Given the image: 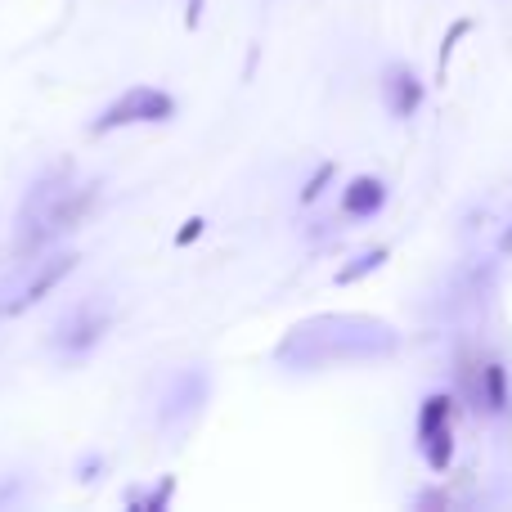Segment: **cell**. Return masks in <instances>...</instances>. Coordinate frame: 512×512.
<instances>
[{
  "label": "cell",
  "mask_w": 512,
  "mask_h": 512,
  "mask_svg": "<svg viewBox=\"0 0 512 512\" xmlns=\"http://www.w3.org/2000/svg\"><path fill=\"white\" fill-rule=\"evenodd\" d=\"M171 113H176V104H171V95H162V90H149V86L126 90V95L95 122V135L117 131V126H126V122H167Z\"/></svg>",
  "instance_id": "1"
},
{
  "label": "cell",
  "mask_w": 512,
  "mask_h": 512,
  "mask_svg": "<svg viewBox=\"0 0 512 512\" xmlns=\"http://www.w3.org/2000/svg\"><path fill=\"white\" fill-rule=\"evenodd\" d=\"M382 203H387V189H382V180H373V176L351 180V189H346V198H342V207L351 216H373Z\"/></svg>",
  "instance_id": "2"
},
{
  "label": "cell",
  "mask_w": 512,
  "mask_h": 512,
  "mask_svg": "<svg viewBox=\"0 0 512 512\" xmlns=\"http://www.w3.org/2000/svg\"><path fill=\"white\" fill-rule=\"evenodd\" d=\"M72 265H77V261H72V256H59V261H50V265H45V270H41V274H36V279H32V283H27V288H23V297H18V301H14V306H9V310H14V315H18V310L36 306V301H41V297H45V292H50V288H54V283H59V279H63V274H72Z\"/></svg>",
  "instance_id": "3"
},
{
  "label": "cell",
  "mask_w": 512,
  "mask_h": 512,
  "mask_svg": "<svg viewBox=\"0 0 512 512\" xmlns=\"http://www.w3.org/2000/svg\"><path fill=\"white\" fill-rule=\"evenodd\" d=\"M387 95H391V113L409 117L418 108V99H423V86H418L414 72H396V77L387 81Z\"/></svg>",
  "instance_id": "4"
},
{
  "label": "cell",
  "mask_w": 512,
  "mask_h": 512,
  "mask_svg": "<svg viewBox=\"0 0 512 512\" xmlns=\"http://www.w3.org/2000/svg\"><path fill=\"white\" fill-rule=\"evenodd\" d=\"M481 391H486V409H490V414H504V405H508L504 364H486V369H481Z\"/></svg>",
  "instance_id": "5"
},
{
  "label": "cell",
  "mask_w": 512,
  "mask_h": 512,
  "mask_svg": "<svg viewBox=\"0 0 512 512\" xmlns=\"http://www.w3.org/2000/svg\"><path fill=\"white\" fill-rule=\"evenodd\" d=\"M450 405H454L450 396H427L423 418H418V436H432V432H441V427H450Z\"/></svg>",
  "instance_id": "6"
},
{
  "label": "cell",
  "mask_w": 512,
  "mask_h": 512,
  "mask_svg": "<svg viewBox=\"0 0 512 512\" xmlns=\"http://www.w3.org/2000/svg\"><path fill=\"white\" fill-rule=\"evenodd\" d=\"M423 445H427V463H432L436 472H445V463H450V454H454V445H450V427H441V432L423 436Z\"/></svg>",
  "instance_id": "7"
},
{
  "label": "cell",
  "mask_w": 512,
  "mask_h": 512,
  "mask_svg": "<svg viewBox=\"0 0 512 512\" xmlns=\"http://www.w3.org/2000/svg\"><path fill=\"white\" fill-rule=\"evenodd\" d=\"M382 261H387V252H369V256H360V261H355V265H346V270L342 274H337V283H355V279H360V274H369V270H378V265Z\"/></svg>",
  "instance_id": "8"
},
{
  "label": "cell",
  "mask_w": 512,
  "mask_h": 512,
  "mask_svg": "<svg viewBox=\"0 0 512 512\" xmlns=\"http://www.w3.org/2000/svg\"><path fill=\"white\" fill-rule=\"evenodd\" d=\"M468 32H472V23H468V18H463V23H454V32L445 36V50H441V68H445V63H450V54H454V41H459V36H468Z\"/></svg>",
  "instance_id": "9"
},
{
  "label": "cell",
  "mask_w": 512,
  "mask_h": 512,
  "mask_svg": "<svg viewBox=\"0 0 512 512\" xmlns=\"http://www.w3.org/2000/svg\"><path fill=\"white\" fill-rule=\"evenodd\" d=\"M203 225H207V221H203V216H194V221H185V230H180V234H176V243H180V248H185V243H194V239H198V234H203Z\"/></svg>",
  "instance_id": "10"
},
{
  "label": "cell",
  "mask_w": 512,
  "mask_h": 512,
  "mask_svg": "<svg viewBox=\"0 0 512 512\" xmlns=\"http://www.w3.org/2000/svg\"><path fill=\"white\" fill-rule=\"evenodd\" d=\"M328 171H333V167H324V171H319V176H315V180H310V185H306V189H301V203H310V198H315V194H319V185H324V180H328Z\"/></svg>",
  "instance_id": "11"
},
{
  "label": "cell",
  "mask_w": 512,
  "mask_h": 512,
  "mask_svg": "<svg viewBox=\"0 0 512 512\" xmlns=\"http://www.w3.org/2000/svg\"><path fill=\"white\" fill-rule=\"evenodd\" d=\"M198 5H203V0H194V9H189V23H198Z\"/></svg>",
  "instance_id": "12"
},
{
  "label": "cell",
  "mask_w": 512,
  "mask_h": 512,
  "mask_svg": "<svg viewBox=\"0 0 512 512\" xmlns=\"http://www.w3.org/2000/svg\"><path fill=\"white\" fill-rule=\"evenodd\" d=\"M499 248H504V252H512V230L504 234V243H499Z\"/></svg>",
  "instance_id": "13"
}]
</instances>
